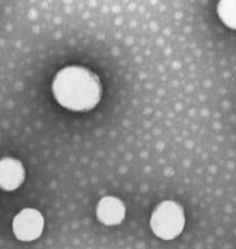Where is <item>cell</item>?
<instances>
[{"label":"cell","instance_id":"6da1fadb","mask_svg":"<svg viewBox=\"0 0 236 249\" xmlns=\"http://www.w3.org/2000/svg\"><path fill=\"white\" fill-rule=\"evenodd\" d=\"M57 103L68 110L88 111L97 106L103 95L99 77L80 66H68L56 73L52 85Z\"/></svg>","mask_w":236,"mask_h":249},{"label":"cell","instance_id":"7a4b0ae2","mask_svg":"<svg viewBox=\"0 0 236 249\" xmlns=\"http://www.w3.org/2000/svg\"><path fill=\"white\" fill-rule=\"evenodd\" d=\"M149 225L154 235L158 238L163 240L175 239L185 227L184 208L176 201H162L155 207Z\"/></svg>","mask_w":236,"mask_h":249},{"label":"cell","instance_id":"3957f363","mask_svg":"<svg viewBox=\"0 0 236 249\" xmlns=\"http://www.w3.org/2000/svg\"><path fill=\"white\" fill-rule=\"evenodd\" d=\"M44 226L45 219L40 212L34 208H26L15 216L13 231L20 241H33L41 236Z\"/></svg>","mask_w":236,"mask_h":249},{"label":"cell","instance_id":"277c9868","mask_svg":"<svg viewBox=\"0 0 236 249\" xmlns=\"http://www.w3.org/2000/svg\"><path fill=\"white\" fill-rule=\"evenodd\" d=\"M97 219L105 226H116L123 223L126 216L125 204L117 197L106 196L98 201L96 207Z\"/></svg>","mask_w":236,"mask_h":249},{"label":"cell","instance_id":"5b68a950","mask_svg":"<svg viewBox=\"0 0 236 249\" xmlns=\"http://www.w3.org/2000/svg\"><path fill=\"white\" fill-rule=\"evenodd\" d=\"M25 167L16 158H2L0 161V186L2 190L13 192L25 180Z\"/></svg>","mask_w":236,"mask_h":249},{"label":"cell","instance_id":"8992f818","mask_svg":"<svg viewBox=\"0 0 236 249\" xmlns=\"http://www.w3.org/2000/svg\"><path fill=\"white\" fill-rule=\"evenodd\" d=\"M218 15L227 28L236 30V0H222L218 3Z\"/></svg>","mask_w":236,"mask_h":249}]
</instances>
